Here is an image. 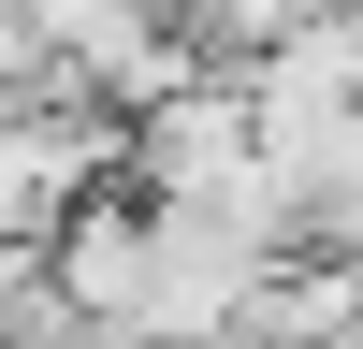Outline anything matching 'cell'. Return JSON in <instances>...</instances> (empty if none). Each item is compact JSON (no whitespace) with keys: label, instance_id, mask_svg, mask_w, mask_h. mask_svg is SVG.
<instances>
[{"label":"cell","instance_id":"obj_1","mask_svg":"<svg viewBox=\"0 0 363 349\" xmlns=\"http://www.w3.org/2000/svg\"><path fill=\"white\" fill-rule=\"evenodd\" d=\"M44 262L73 277V306L102 320L116 349H131V335H145V291H160V189H145V174H116V189H87L73 218L44 233Z\"/></svg>","mask_w":363,"mask_h":349},{"label":"cell","instance_id":"obj_2","mask_svg":"<svg viewBox=\"0 0 363 349\" xmlns=\"http://www.w3.org/2000/svg\"><path fill=\"white\" fill-rule=\"evenodd\" d=\"M349 349H363V335H349Z\"/></svg>","mask_w":363,"mask_h":349}]
</instances>
